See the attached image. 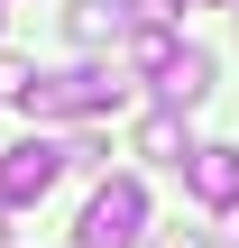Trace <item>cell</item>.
Masks as SVG:
<instances>
[{"instance_id":"1","label":"cell","mask_w":239,"mask_h":248,"mask_svg":"<svg viewBox=\"0 0 239 248\" xmlns=\"http://www.w3.org/2000/svg\"><path fill=\"white\" fill-rule=\"evenodd\" d=\"M120 101V83L101 74V64H64V74H37L28 92H18V110L28 120H101Z\"/></svg>"},{"instance_id":"2","label":"cell","mask_w":239,"mask_h":248,"mask_svg":"<svg viewBox=\"0 0 239 248\" xmlns=\"http://www.w3.org/2000/svg\"><path fill=\"white\" fill-rule=\"evenodd\" d=\"M83 248H138L147 239V184L138 175H111L92 202H83V230H74Z\"/></svg>"},{"instance_id":"3","label":"cell","mask_w":239,"mask_h":248,"mask_svg":"<svg viewBox=\"0 0 239 248\" xmlns=\"http://www.w3.org/2000/svg\"><path fill=\"white\" fill-rule=\"evenodd\" d=\"M64 166H74V156H64L55 138H18V147L0 156V212H28V202H46Z\"/></svg>"},{"instance_id":"4","label":"cell","mask_w":239,"mask_h":248,"mask_svg":"<svg viewBox=\"0 0 239 248\" xmlns=\"http://www.w3.org/2000/svg\"><path fill=\"white\" fill-rule=\"evenodd\" d=\"M184 184H193V193H203L212 212H230V202H239V147H221V138H212V147H193Z\"/></svg>"},{"instance_id":"5","label":"cell","mask_w":239,"mask_h":248,"mask_svg":"<svg viewBox=\"0 0 239 248\" xmlns=\"http://www.w3.org/2000/svg\"><path fill=\"white\" fill-rule=\"evenodd\" d=\"M193 101H212V55H203V46H184V55L157 74V110H193Z\"/></svg>"},{"instance_id":"6","label":"cell","mask_w":239,"mask_h":248,"mask_svg":"<svg viewBox=\"0 0 239 248\" xmlns=\"http://www.w3.org/2000/svg\"><path fill=\"white\" fill-rule=\"evenodd\" d=\"M138 156H157V166H193L184 110H147V120H138Z\"/></svg>"},{"instance_id":"7","label":"cell","mask_w":239,"mask_h":248,"mask_svg":"<svg viewBox=\"0 0 239 248\" xmlns=\"http://www.w3.org/2000/svg\"><path fill=\"white\" fill-rule=\"evenodd\" d=\"M64 28H74V46H111V37H120V9H111V0H74Z\"/></svg>"},{"instance_id":"8","label":"cell","mask_w":239,"mask_h":248,"mask_svg":"<svg viewBox=\"0 0 239 248\" xmlns=\"http://www.w3.org/2000/svg\"><path fill=\"white\" fill-rule=\"evenodd\" d=\"M175 55H184V46H175V28H138V37H129V64H138V74H166Z\"/></svg>"},{"instance_id":"9","label":"cell","mask_w":239,"mask_h":248,"mask_svg":"<svg viewBox=\"0 0 239 248\" xmlns=\"http://www.w3.org/2000/svg\"><path fill=\"white\" fill-rule=\"evenodd\" d=\"M120 9H129V18H138V28H166V18H175V9H184V0H120Z\"/></svg>"},{"instance_id":"10","label":"cell","mask_w":239,"mask_h":248,"mask_svg":"<svg viewBox=\"0 0 239 248\" xmlns=\"http://www.w3.org/2000/svg\"><path fill=\"white\" fill-rule=\"evenodd\" d=\"M28 83H37V74H28V64H18V55H0V101H18V92H28Z\"/></svg>"},{"instance_id":"11","label":"cell","mask_w":239,"mask_h":248,"mask_svg":"<svg viewBox=\"0 0 239 248\" xmlns=\"http://www.w3.org/2000/svg\"><path fill=\"white\" fill-rule=\"evenodd\" d=\"M157 248H212V239H203V230H184V221H175V230H157Z\"/></svg>"},{"instance_id":"12","label":"cell","mask_w":239,"mask_h":248,"mask_svg":"<svg viewBox=\"0 0 239 248\" xmlns=\"http://www.w3.org/2000/svg\"><path fill=\"white\" fill-rule=\"evenodd\" d=\"M221 239H230V248H239V202H230V212H221Z\"/></svg>"}]
</instances>
